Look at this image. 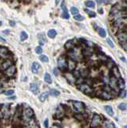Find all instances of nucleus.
<instances>
[{
	"label": "nucleus",
	"mask_w": 127,
	"mask_h": 128,
	"mask_svg": "<svg viewBox=\"0 0 127 128\" xmlns=\"http://www.w3.org/2000/svg\"><path fill=\"white\" fill-rule=\"evenodd\" d=\"M69 55H70V58L75 60L76 62L78 61H82V57H83V54H82V51L81 50L80 47H74L73 48L70 49V51H69Z\"/></svg>",
	"instance_id": "obj_1"
},
{
	"label": "nucleus",
	"mask_w": 127,
	"mask_h": 128,
	"mask_svg": "<svg viewBox=\"0 0 127 128\" xmlns=\"http://www.w3.org/2000/svg\"><path fill=\"white\" fill-rule=\"evenodd\" d=\"M58 66H59V70L64 72L68 70V60L64 55L60 56L58 59Z\"/></svg>",
	"instance_id": "obj_2"
},
{
	"label": "nucleus",
	"mask_w": 127,
	"mask_h": 128,
	"mask_svg": "<svg viewBox=\"0 0 127 128\" xmlns=\"http://www.w3.org/2000/svg\"><path fill=\"white\" fill-rule=\"evenodd\" d=\"M34 117V111L30 107L24 109L22 114V118L24 121H30Z\"/></svg>",
	"instance_id": "obj_3"
},
{
	"label": "nucleus",
	"mask_w": 127,
	"mask_h": 128,
	"mask_svg": "<svg viewBox=\"0 0 127 128\" xmlns=\"http://www.w3.org/2000/svg\"><path fill=\"white\" fill-rule=\"evenodd\" d=\"M78 88L79 89V91L84 93L85 94H91L93 93V88L91 87L90 85H88L86 83H82L81 84H78Z\"/></svg>",
	"instance_id": "obj_4"
},
{
	"label": "nucleus",
	"mask_w": 127,
	"mask_h": 128,
	"mask_svg": "<svg viewBox=\"0 0 127 128\" xmlns=\"http://www.w3.org/2000/svg\"><path fill=\"white\" fill-rule=\"evenodd\" d=\"M73 108L77 113H82L85 110V105L83 102L79 101H73Z\"/></svg>",
	"instance_id": "obj_5"
},
{
	"label": "nucleus",
	"mask_w": 127,
	"mask_h": 128,
	"mask_svg": "<svg viewBox=\"0 0 127 128\" xmlns=\"http://www.w3.org/2000/svg\"><path fill=\"white\" fill-rule=\"evenodd\" d=\"M117 38L121 44L127 42V30H122L117 34Z\"/></svg>",
	"instance_id": "obj_6"
},
{
	"label": "nucleus",
	"mask_w": 127,
	"mask_h": 128,
	"mask_svg": "<svg viewBox=\"0 0 127 128\" xmlns=\"http://www.w3.org/2000/svg\"><path fill=\"white\" fill-rule=\"evenodd\" d=\"M102 122V119H101V117L100 115H97V114H94L93 115V118H92V120L90 122V127H99V125Z\"/></svg>",
	"instance_id": "obj_7"
},
{
	"label": "nucleus",
	"mask_w": 127,
	"mask_h": 128,
	"mask_svg": "<svg viewBox=\"0 0 127 128\" xmlns=\"http://www.w3.org/2000/svg\"><path fill=\"white\" fill-rule=\"evenodd\" d=\"M64 76L66 78V79L67 80V82L71 85H73L76 83L77 81V78L74 77V74H72L71 72H69V71H66L65 74H64Z\"/></svg>",
	"instance_id": "obj_8"
},
{
	"label": "nucleus",
	"mask_w": 127,
	"mask_h": 128,
	"mask_svg": "<svg viewBox=\"0 0 127 128\" xmlns=\"http://www.w3.org/2000/svg\"><path fill=\"white\" fill-rule=\"evenodd\" d=\"M98 96L105 100H110L113 99V95L111 94V92H107L104 91V90L100 91V94H98Z\"/></svg>",
	"instance_id": "obj_9"
},
{
	"label": "nucleus",
	"mask_w": 127,
	"mask_h": 128,
	"mask_svg": "<svg viewBox=\"0 0 127 128\" xmlns=\"http://www.w3.org/2000/svg\"><path fill=\"white\" fill-rule=\"evenodd\" d=\"M109 86L114 90L118 87V78H115L114 76L112 75H111V76H110V78L109 79Z\"/></svg>",
	"instance_id": "obj_10"
},
{
	"label": "nucleus",
	"mask_w": 127,
	"mask_h": 128,
	"mask_svg": "<svg viewBox=\"0 0 127 128\" xmlns=\"http://www.w3.org/2000/svg\"><path fill=\"white\" fill-rule=\"evenodd\" d=\"M16 72V67L15 65H11L10 67H8L7 69L5 70V75H6L7 77H12L15 74Z\"/></svg>",
	"instance_id": "obj_11"
},
{
	"label": "nucleus",
	"mask_w": 127,
	"mask_h": 128,
	"mask_svg": "<svg viewBox=\"0 0 127 128\" xmlns=\"http://www.w3.org/2000/svg\"><path fill=\"white\" fill-rule=\"evenodd\" d=\"M10 55V51H8L7 47H0V58L2 59H7Z\"/></svg>",
	"instance_id": "obj_12"
},
{
	"label": "nucleus",
	"mask_w": 127,
	"mask_h": 128,
	"mask_svg": "<svg viewBox=\"0 0 127 128\" xmlns=\"http://www.w3.org/2000/svg\"><path fill=\"white\" fill-rule=\"evenodd\" d=\"M111 75H114L115 78H118H118H121V73L119 71V70H118V68L117 67H115V66L112 68V70H111Z\"/></svg>",
	"instance_id": "obj_13"
},
{
	"label": "nucleus",
	"mask_w": 127,
	"mask_h": 128,
	"mask_svg": "<svg viewBox=\"0 0 127 128\" xmlns=\"http://www.w3.org/2000/svg\"><path fill=\"white\" fill-rule=\"evenodd\" d=\"M93 49L90 48V47H87L85 49L82 50V54H83V57H89L91 56L93 54Z\"/></svg>",
	"instance_id": "obj_14"
},
{
	"label": "nucleus",
	"mask_w": 127,
	"mask_h": 128,
	"mask_svg": "<svg viewBox=\"0 0 127 128\" xmlns=\"http://www.w3.org/2000/svg\"><path fill=\"white\" fill-rule=\"evenodd\" d=\"M76 66H77V64H76V61L75 60H74V59H68V70H74V69L76 68Z\"/></svg>",
	"instance_id": "obj_15"
},
{
	"label": "nucleus",
	"mask_w": 127,
	"mask_h": 128,
	"mask_svg": "<svg viewBox=\"0 0 127 128\" xmlns=\"http://www.w3.org/2000/svg\"><path fill=\"white\" fill-rule=\"evenodd\" d=\"M12 65V62L10 60H9V59H7L6 61H4L2 63L1 65V68H2V70H6L8 67H10V66Z\"/></svg>",
	"instance_id": "obj_16"
},
{
	"label": "nucleus",
	"mask_w": 127,
	"mask_h": 128,
	"mask_svg": "<svg viewBox=\"0 0 127 128\" xmlns=\"http://www.w3.org/2000/svg\"><path fill=\"white\" fill-rule=\"evenodd\" d=\"M40 69V64L38 63L37 62H34L32 64V67H31V70H32V72L34 74H37L38 70Z\"/></svg>",
	"instance_id": "obj_17"
},
{
	"label": "nucleus",
	"mask_w": 127,
	"mask_h": 128,
	"mask_svg": "<svg viewBox=\"0 0 127 128\" xmlns=\"http://www.w3.org/2000/svg\"><path fill=\"white\" fill-rule=\"evenodd\" d=\"M79 71H80V75H81L82 78H87L90 75L89 70L86 69V68H82V69L80 70Z\"/></svg>",
	"instance_id": "obj_18"
},
{
	"label": "nucleus",
	"mask_w": 127,
	"mask_h": 128,
	"mask_svg": "<svg viewBox=\"0 0 127 128\" xmlns=\"http://www.w3.org/2000/svg\"><path fill=\"white\" fill-rule=\"evenodd\" d=\"M30 91L34 94H36L38 91V86L36 83H30Z\"/></svg>",
	"instance_id": "obj_19"
},
{
	"label": "nucleus",
	"mask_w": 127,
	"mask_h": 128,
	"mask_svg": "<svg viewBox=\"0 0 127 128\" xmlns=\"http://www.w3.org/2000/svg\"><path fill=\"white\" fill-rule=\"evenodd\" d=\"M49 94H50V92H47V91L43 92V93L39 95V97H38V98H39V100H40L41 102H44L48 98Z\"/></svg>",
	"instance_id": "obj_20"
},
{
	"label": "nucleus",
	"mask_w": 127,
	"mask_h": 128,
	"mask_svg": "<svg viewBox=\"0 0 127 128\" xmlns=\"http://www.w3.org/2000/svg\"><path fill=\"white\" fill-rule=\"evenodd\" d=\"M104 109H105V111H106V112L110 116L114 115V111H113V108L111 106H105Z\"/></svg>",
	"instance_id": "obj_21"
},
{
	"label": "nucleus",
	"mask_w": 127,
	"mask_h": 128,
	"mask_svg": "<svg viewBox=\"0 0 127 128\" xmlns=\"http://www.w3.org/2000/svg\"><path fill=\"white\" fill-rule=\"evenodd\" d=\"M38 42H39L40 45H44V43L46 42V37L44 34H38Z\"/></svg>",
	"instance_id": "obj_22"
},
{
	"label": "nucleus",
	"mask_w": 127,
	"mask_h": 128,
	"mask_svg": "<svg viewBox=\"0 0 127 128\" xmlns=\"http://www.w3.org/2000/svg\"><path fill=\"white\" fill-rule=\"evenodd\" d=\"M98 33L99 36H101L102 38H106V31L103 28H101V27H98Z\"/></svg>",
	"instance_id": "obj_23"
},
{
	"label": "nucleus",
	"mask_w": 127,
	"mask_h": 128,
	"mask_svg": "<svg viewBox=\"0 0 127 128\" xmlns=\"http://www.w3.org/2000/svg\"><path fill=\"white\" fill-rule=\"evenodd\" d=\"M74 40H69L67 42V43L65 44V47L68 49V50H70V49L73 48L74 47Z\"/></svg>",
	"instance_id": "obj_24"
},
{
	"label": "nucleus",
	"mask_w": 127,
	"mask_h": 128,
	"mask_svg": "<svg viewBox=\"0 0 127 128\" xmlns=\"http://www.w3.org/2000/svg\"><path fill=\"white\" fill-rule=\"evenodd\" d=\"M47 35H48L49 38H51V39H54V38L57 35V32H56L55 30L51 29V30H50V31H48Z\"/></svg>",
	"instance_id": "obj_25"
},
{
	"label": "nucleus",
	"mask_w": 127,
	"mask_h": 128,
	"mask_svg": "<svg viewBox=\"0 0 127 128\" xmlns=\"http://www.w3.org/2000/svg\"><path fill=\"white\" fill-rule=\"evenodd\" d=\"M44 80L46 83L48 84H51L52 83V78H51V76L49 73H46L45 75H44Z\"/></svg>",
	"instance_id": "obj_26"
},
{
	"label": "nucleus",
	"mask_w": 127,
	"mask_h": 128,
	"mask_svg": "<svg viewBox=\"0 0 127 128\" xmlns=\"http://www.w3.org/2000/svg\"><path fill=\"white\" fill-rule=\"evenodd\" d=\"M118 86L120 89H124V88H125V86H126L125 81H124L121 78H118Z\"/></svg>",
	"instance_id": "obj_27"
},
{
	"label": "nucleus",
	"mask_w": 127,
	"mask_h": 128,
	"mask_svg": "<svg viewBox=\"0 0 127 128\" xmlns=\"http://www.w3.org/2000/svg\"><path fill=\"white\" fill-rule=\"evenodd\" d=\"M74 118L77 119V120H78V121H80V122L83 121L84 119H85V116H84L83 115H82L81 113L75 114V115H74Z\"/></svg>",
	"instance_id": "obj_28"
},
{
	"label": "nucleus",
	"mask_w": 127,
	"mask_h": 128,
	"mask_svg": "<svg viewBox=\"0 0 127 128\" xmlns=\"http://www.w3.org/2000/svg\"><path fill=\"white\" fill-rule=\"evenodd\" d=\"M28 39V34L26 31H22L20 34V40L21 41H25Z\"/></svg>",
	"instance_id": "obj_29"
},
{
	"label": "nucleus",
	"mask_w": 127,
	"mask_h": 128,
	"mask_svg": "<svg viewBox=\"0 0 127 128\" xmlns=\"http://www.w3.org/2000/svg\"><path fill=\"white\" fill-rule=\"evenodd\" d=\"M85 5L86 6V7H90V8H93L95 7V2L93 1H86L85 2Z\"/></svg>",
	"instance_id": "obj_30"
},
{
	"label": "nucleus",
	"mask_w": 127,
	"mask_h": 128,
	"mask_svg": "<svg viewBox=\"0 0 127 128\" xmlns=\"http://www.w3.org/2000/svg\"><path fill=\"white\" fill-rule=\"evenodd\" d=\"M74 20H76V21L82 22L85 19V17L81 15H79V14H78V15H74Z\"/></svg>",
	"instance_id": "obj_31"
},
{
	"label": "nucleus",
	"mask_w": 127,
	"mask_h": 128,
	"mask_svg": "<svg viewBox=\"0 0 127 128\" xmlns=\"http://www.w3.org/2000/svg\"><path fill=\"white\" fill-rule=\"evenodd\" d=\"M50 94L52 95V96H54V97L59 96V95L60 94V92L55 89H51V91H50Z\"/></svg>",
	"instance_id": "obj_32"
},
{
	"label": "nucleus",
	"mask_w": 127,
	"mask_h": 128,
	"mask_svg": "<svg viewBox=\"0 0 127 128\" xmlns=\"http://www.w3.org/2000/svg\"><path fill=\"white\" fill-rule=\"evenodd\" d=\"M70 12L73 15H78V14H79V10L78 8L73 7L70 8Z\"/></svg>",
	"instance_id": "obj_33"
},
{
	"label": "nucleus",
	"mask_w": 127,
	"mask_h": 128,
	"mask_svg": "<svg viewBox=\"0 0 127 128\" xmlns=\"http://www.w3.org/2000/svg\"><path fill=\"white\" fill-rule=\"evenodd\" d=\"M105 127H107V128H114L116 126L114 124V122H110V121H107L106 122H105Z\"/></svg>",
	"instance_id": "obj_34"
},
{
	"label": "nucleus",
	"mask_w": 127,
	"mask_h": 128,
	"mask_svg": "<svg viewBox=\"0 0 127 128\" xmlns=\"http://www.w3.org/2000/svg\"><path fill=\"white\" fill-rule=\"evenodd\" d=\"M39 59H40V61L42 62H49V59L46 55H40Z\"/></svg>",
	"instance_id": "obj_35"
},
{
	"label": "nucleus",
	"mask_w": 127,
	"mask_h": 128,
	"mask_svg": "<svg viewBox=\"0 0 127 128\" xmlns=\"http://www.w3.org/2000/svg\"><path fill=\"white\" fill-rule=\"evenodd\" d=\"M118 108H119L120 110H121V111H126V108H127L126 103H125V102H121V103H120V104L118 105Z\"/></svg>",
	"instance_id": "obj_36"
},
{
	"label": "nucleus",
	"mask_w": 127,
	"mask_h": 128,
	"mask_svg": "<svg viewBox=\"0 0 127 128\" xmlns=\"http://www.w3.org/2000/svg\"><path fill=\"white\" fill-rule=\"evenodd\" d=\"M119 97L121 98V99H124V98L126 97V91L124 89H121L120 91V93H119Z\"/></svg>",
	"instance_id": "obj_37"
},
{
	"label": "nucleus",
	"mask_w": 127,
	"mask_h": 128,
	"mask_svg": "<svg viewBox=\"0 0 127 128\" xmlns=\"http://www.w3.org/2000/svg\"><path fill=\"white\" fill-rule=\"evenodd\" d=\"M85 13L88 14V15H89L90 17H93H93H95V16H96V13H95V12L91 11V10H88V9H85Z\"/></svg>",
	"instance_id": "obj_38"
},
{
	"label": "nucleus",
	"mask_w": 127,
	"mask_h": 128,
	"mask_svg": "<svg viewBox=\"0 0 127 128\" xmlns=\"http://www.w3.org/2000/svg\"><path fill=\"white\" fill-rule=\"evenodd\" d=\"M62 17L63 18H66V19H68V18H70V15L68 14L67 10H66V11H63Z\"/></svg>",
	"instance_id": "obj_39"
},
{
	"label": "nucleus",
	"mask_w": 127,
	"mask_h": 128,
	"mask_svg": "<svg viewBox=\"0 0 127 128\" xmlns=\"http://www.w3.org/2000/svg\"><path fill=\"white\" fill-rule=\"evenodd\" d=\"M106 42H107V43H108V45L110 46V47L111 48H114V43L112 42V40L110 39V38H108V39H106Z\"/></svg>",
	"instance_id": "obj_40"
},
{
	"label": "nucleus",
	"mask_w": 127,
	"mask_h": 128,
	"mask_svg": "<svg viewBox=\"0 0 127 128\" xmlns=\"http://www.w3.org/2000/svg\"><path fill=\"white\" fill-rule=\"evenodd\" d=\"M14 93H15V91H14V90H8V91H7L4 92V94H6V95H7V96L12 95Z\"/></svg>",
	"instance_id": "obj_41"
},
{
	"label": "nucleus",
	"mask_w": 127,
	"mask_h": 128,
	"mask_svg": "<svg viewBox=\"0 0 127 128\" xmlns=\"http://www.w3.org/2000/svg\"><path fill=\"white\" fill-rule=\"evenodd\" d=\"M73 74H74V77H75V78H77V79L82 77L81 75H80V71H77V70H74Z\"/></svg>",
	"instance_id": "obj_42"
},
{
	"label": "nucleus",
	"mask_w": 127,
	"mask_h": 128,
	"mask_svg": "<svg viewBox=\"0 0 127 128\" xmlns=\"http://www.w3.org/2000/svg\"><path fill=\"white\" fill-rule=\"evenodd\" d=\"M96 1H97V2L99 4H102V3L106 4V3H109L110 2V0H96Z\"/></svg>",
	"instance_id": "obj_43"
},
{
	"label": "nucleus",
	"mask_w": 127,
	"mask_h": 128,
	"mask_svg": "<svg viewBox=\"0 0 127 128\" xmlns=\"http://www.w3.org/2000/svg\"><path fill=\"white\" fill-rule=\"evenodd\" d=\"M35 52H36L38 54H40L42 53V49L41 47H37L35 48Z\"/></svg>",
	"instance_id": "obj_44"
},
{
	"label": "nucleus",
	"mask_w": 127,
	"mask_h": 128,
	"mask_svg": "<svg viewBox=\"0 0 127 128\" xmlns=\"http://www.w3.org/2000/svg\"><path fill=\"white\" fill-rule=\"evenodd\" d=\"M53 73H54V75L55 76H58L59 75V69H58V68H54V70H53Z\"/></svg>",
	"instance_id": "obj_45"
},
{
	"label": "nucleus",
	"mask_w": 127,
	"mask_h": 128,
	"mask_svg": "<svg viewBox=\"0 0 127 128\" xmlns=\"http://www.w3.org/2000/svg\"><path fill=\"white\" fill-rule=\"evenodd\" d=\"M121 47H122V48H123L126 51H127V42L122 43V44H121Z\"/></svg>",
	"instance_id": "obj_46"
},
{
	"label": "nucleus",
	"mask_w": 127,
	"mask_h": 128,
	"mask_svg": "<svg viewBox=\"0 0 127 128\" xmlns=\"http://www.w3.org/2000/svg\"><path fill=\"white\" fill-rule=\"evenodd\" d=\"M48 122H49L48 119H46V120H45V122H44V126H45V127H49V124H48Z\"/></svg>",
	"instance_id": "obj_47"
},
{
	"label": "nucleus",
	"mask_w": 127,
	"mask_h": 128,
	"mask_svg": "<svg viewBox=\"0 0 127 128\" xmlns=\"http://www.w3.org/2000/svg\"><path fill=\"white\" fill-rule=\"evenodd\" d=\"M9 24H10V26H15V23L14 21H10L9 22Z\"/></svg>",
	"instance_id": "obj_48"
},
{
	"label": "nucleus",
	"mask_w": 127,
	"mask_h": 128,
	"mask_svg": "<svg viewBox=\"0 0 127 128\" xmlns=\"http://www.w3.org/2000/svg\"><path fill=\"white\" fill-rule=\"evenodd\" d=\"M2 33L5 34H9L10 30H5V31H2Z\"/></svg>",
	"instance_id": "obj_49"
},
{
	"label": "nucleus",
	"mask_w": 127,
	"mask_h": 128,
	"mask_svg": "<svg viewBox=\"0 0 127 128\" xmlns=\"http://www.w3.org/2000/svg\"><path fill=\"white\" fill-rule=\"evenodd\" d=\"M16 99V96H15V95H14V96H11V97L8 98V99Z\"/></svg>",
	"instance_id": "obj_50"
},
{
	"label": "nucleus",
	"mask_w": 127,
	"mask_h": 128,
	"mask_svg": "<svg viewBox=\"0 0 127 128\" xmlns=\"http://www.w3.org/2000/svg\"><path fill=\"white\" fill-rule=\"evenodd\" d=\"M0 40H1L2 43H6V40H5L3 38H2L1 36H0Z\"/></svg>",
	"instance_id": "obj_51"
},
{
	"label": "nucleus",
	"mask_w": 127,
	"mask_h": 128,
	"mask_svg": "<svg viewBox=\"0 0 127 128\" xmlns=\"http://www.w3.org/2000/svg\"><path fill=\"white\" fill-rule=\"evenodd\" d=\"M98 11H99V13L101 14V15H102V14H103V10L102 9H99Z\"/></svg>",
	"instance_id": "obj_52"
},
{
	"label": "nucleus",
	"mask_w": 127,
	"mask_h": 128,
	"mask_svg": "<svg viewBox=\"0 0 127 128\" xmlns=\"http://www.w3.org/2000/svg\"><path fill=\"white\" fill-rule=\"evenodd\" d=\"M2 92H3V90L2 89V87H0V94L2 93Z\"/></svg>",
	"instance_id": "obj_53"
},
{
	"label": "nucleus",
	"mask_w": 127,
	"mask_h": 128,
	"mask_svg": "<svg viewBox=\"0 0 127 128\" xmlns=\"http://www.w3.org/2000/svg\"><path fill=\"white\" fill-rule=\"evenodd\" d=\"M121 60H122L123 62H126V59H125V58H124V57H122V58H121Z\"/></svg>",
	"instance_id": "obj_54"
},
{
	"label": "nucleus",
	"mask_w": 127,
	"mask_h": 128,
	"mask_svg": "<svg viewBox=\"0 0 127 128\" xmlns=\"http://www.w3.org/2000/svg\"><path fill=\"white\" fill-rule=\"evenodd\" d=\"M0 87H2V82L0 81Z\"/></svg>",
	"instance_id": "obj_55"
},
{
	"label": "nucleus",
	"mask_w": 127,
	"mask_h": 128,
	"mask_svg": "<svg viewBox=\"0 0 127 128\" xmlns=\"http://www.w3.org/2000/svg\"><path fill=\"white\" fill-rule=\"evenodd\" d=\"M59 2V0H57V1H56V4H58Z\"/></svg>",
	"instance_id": "obj_56"
},
{
	"label": "nucleus",
	"mask_w": 127,
	"mask_h": 128,
	"mask_svg": "<svg viewBox=\"0 0 127 128\" xmlns=\"http://www.w3.org/2000/svg\"><path fill=\"white\" fill-rule=\"evenodd\" d=\"M2 21H0V26H2Z\"/></svg>",
	"instance_id": "obj_57"
},
{
	"label": "nucleus",
	"mask_w": 127,
	"mask_h": 128,
	"mask_svg": "<svg viewBox=\"0 0 127 128\" xmlns=\"http://www.w3.org/2000/svg\"><path fill=\"white\" fill-rule=\"evenodd\" d=\"M126 2H127V0H126Z\"/></svg>",
	"instance_id": "obj_58"
}]
</instances>
